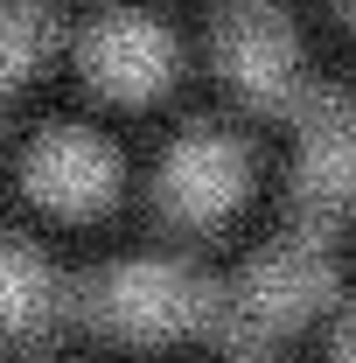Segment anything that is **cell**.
<instances>
[{"mask_svg": "<svg viewBox=\"0 0 356 363\" xmlns=\"http://www.w3.org/2000/svg\"><path fill=\"white\" fill-rule=\"evenodd\" d=\"M63 315V279L35 245L0 238V328L7 335H43Z\"/></svg>", "mask_w": 356, "mask_h": 363, "instance_id": "8", "label": "cell"}, {"mask_svg": "<svg viewBox=\"0 0 356 363\" xmlns=\"http://www.w3.org/2000/svg\"><path fill=\"white\" fill-rule=\"evenodd\" d=\"M335 7H343V14H350V21H356V0H335Z\"/></svg>", "mask_w": 356, "mask_h": 363, "instance_id": "11", "label": "cell"}, {"mask_svg": "<svg viewBox=\"0 0 356 363\" xmlns=\"http://www.w3.org/2000/svg\"><path fill=\"white\" fill-rule=\"evenodd\" d=\"M49 28H56L49 0H0V84L35 70V56L49 49Z\"/></svg>", "mask_w": 356, "mask_h": 363, "instance_id": "9", "label": "cell"}, {"mask_svg": "<svg viewBox=\"0 0 356 363\" xmlns=\"http://www.w3.org/2000/svg\"><path fill=\"white\" fill-rule=\"evenodd\" d=\"M217 70L259 112H294L314 84L301 70V35L279 0H223L217 7Z\"/></svg>", "mask_w": 356, "mask_h": 363, "instance_id": "3", "label": "cell"}, {"mask_svg": "<svg viewBox=\"0 0 356 363\" xmlns=\"http://www.w3.org/2000/svg\"><path fill=\"white\" fill-rule=\"evenodd\" d=\"M84 308L112 335H189V328H210L217 279H203L182 259H126L91 279Z\"/></svg>", "mask_w": 356, "mask_h": 363, "instance_id": "2", "label": "cell"}, {"mask_svg": "<svg viewBox=\"0 0 356 363\" xmlns=\"http://www.w3.org/2000/svg\"><path fill=\"white\" fill-rule=\"evenodd\" d=\"M328 363H356V350H343V342H335V350H328Z\"/></svg>", "mask_w": 356, "mask_h": 363, "instance_id": "10", "label": "cell"}, {"mask_svg": "<svg viewBox=\"0 0 356 363\" xmlns=\"http://www.w3.org/2000/svg\"><path fill=\"white\" fill-rule=\"evenodd\" d=\"M321 301H328V252H321V230H287V238H272L230 286H217L210 335H217L223 350H238V357H259V350H272L279 335H294Z\"/></svg>", "mask_w": 356, "mask_h": 363, "instance_id": "1", "label": "cell"}, {"mask_svg": "<svg viewBox=\"0 0 356 363\" xmlns=\"http://www.w3.org/2000/svg\"><path fill=\"white\" fill-rule=\"evenodd\" d=\"M301 161H294V203L308 230L335 224L356 210V91L343 84H308L301 105Z\"/></svg>", "mask_w": 356, "mask_h": 363, "instance_id": "4", "label": "cell"}, {"mask_svg": "<svg viewBox=\"0 0 356 363\" xmlns=\"http://www.w3.org/2000/svg\"><path fill=\"white\" fill-rule=\"evenodd\" d=\"M77 63H84L91 84L112 91V98H154L175 77V35L154 14H140V7H112V14H98L84 28Z\"/></svg>", "mask_w": 356, "mask_h": 363, "instance_id": "5", "label": "cell"}, {"mask_svg": "<svg viewBox=\"0 0 356 363\" xmlns=\"http://www.w3.org/2000/svg\"><path fill=\"white\" fill-rule=\"evenodd\" d=\"M245 175H252L245 147L230 133H217V126H196V133H182L168 147L154 196H161V210L175 224H217L223 210L245 196Z\"/></svg>", "mask_w": 356, "mask_h": 363, "instance_id": "6", "label": "cell"}, {"mask_svg": "<svg viewBox=\"0 0 356 363\" xmlns=\"http://www.w3.org/2000/svg\"><path fill=\"white\" fill-rule=\"evenodd\" d=\"M28 189H35V203H49V210L84 217L98 203H112V189H119V154L91 133V126H49V133L28 147Z\"/></svg>", "mask_w": 356, "mask_h": 363, "instance_id": "7", "label": "cell"}]
</instances>
